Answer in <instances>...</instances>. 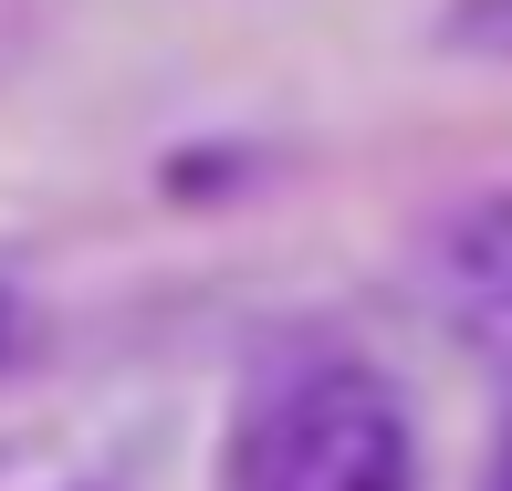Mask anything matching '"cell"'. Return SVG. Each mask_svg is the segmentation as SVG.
Returning a JSON list of instances; mask_svg holds the SVG:
<instances>
[{
  "label": "cell",
  "mask_w": 512,
  "mask_h": 491,
  "mask_svg": "<svg viewBox=\"0 0 512 491\" xmlns=\"http://www.w3.org/2000/svg\"><path fill=\"white\" fill-rule=\"evenodd\" d=\"M241 491H418L408 408L377 366H293L241 429Z\"/></svg>",
  "instance_id": "cell-1"
},
{
  "label": "cell",
  "mask_w": 512,
  "mask_h": 491,
  "mask_svg": "<svg viewBox=\"0 0 512 491\" xmlns=\"http://www.w3.org/2000/svg\"><path fill=\"white\" fill-rule=\"evenodd\" d=\"M492 491H512V429H502V460H492Z\"/></svg>",
  "instance_id": "cell-4"
},
{
  "label": "cell",
  "mask_w": 512,
  "mask_h": 491,
  "mask_svg": "<svg viewBox=\"0 0 512 491\" xmlns=\"http://www.w3.org/2000/svg\"><path fill=\"white\" fill-rule=\"evenodd\" d=\"M450 303L481 345H512V199H481L450 230Z\"/></svg>",
  "instance_id": "cell-2"
},
{
  "label": "cell",
  "mask_w": 512,
  "mask_h": 491,
  "mask_svg": "<svg viewBox=\"0 0 512 491\" xmlns=\"http://www.w3.org/2000/svg\"><path fill=\"white\" fill-rule=\"evenodd\" d=\"M0 335H11V314H0Z\"/></svg>",
  "instance_id": "cell-5"
},
{
  "label": "cell",
  "mask_w": 512,
  "mask_h": 491,
  "mask_svg": "<svg viewBox=\"0 0 512 491\" xmlns=\"http://www.w3.org/2000/svg\"><path fill=\"white\" fill-rule=\"evenodd\" d=\"M450 42H492V53H512V0H460Z\"/></svg>",
  "instance_id": "cell-3"
}]
</instances>
